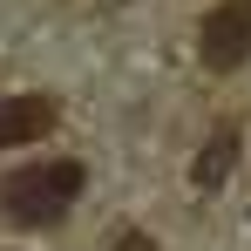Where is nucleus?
I'll list each match as a JSON object with an SVG mask.
<instances>
[{
  "label": "nucleus",
  "instance_id": "f257e3e1",
  "mask_svg": "<svg viewBox=\"0 0 251 251\" xmlns=\"http://www.w3.org/2000/svg\"><path fill=\"white\" fill-rule=\"evenodd\" d=\"M82 197V163H27L14 176H0V210L14 224H61V210Z\"/></svg>",
  "mask_w": 251,
  "mask_h": 251
},
{
  "label": "nucleus",
  "instance_id": "39448f33",
  "mask_svg": "<svg viewBox=\"0 0 251 251\" xmlns=\"http://www.w3.org/2000/svg\"><path fill=\"white\" fill-rule=\"evenodd\" d=\"M109 251H156V238H143V231H129V238H116Z\"/></svg>",
  "mask_w": 251,
  "mask_h": 251
},
{
  "label": "nucleus",
  "instance_id": "7ed1b4c3",
  "mask_svg": "<svg viewBox=\"0 0 251 251\" xmlns=\"http://www.w3.org/2000/svg\"><path fill=\"white\" fill-rule=\"evenodd\" d=\"M61 123L54 95H0V150H21V143H41L48 129Z\"/></svg>",
  "mask_w": 251,
  "mask_h": 251
},
{
  "label": "nucleus",
  "instance_id": "20e7f679",
  "mask_svg": "<svg viewBox=\"0 0 251 251\" xmlns=\"http://www.w3.org/2000/svg\"><path fill=\"white\" fill-rule=\"evenodd\" d=\"M231 163H238V123H217L210 143H204V156H197V190H217L231 176Z\"/></svg>",
  "mask_w": 251,
  "mask_h": 251
},
{
  "label": "nucleus",
  "instance_id": "f03ea898",
  "mask_svg": "<svg viewBox=\"0 0 251 251\" xmlns=\"http://www.w3.org/2000/svg\"><path fill=\"white\" fill-rule=\"evenodd\" d=\"M197 48H204V68L231 75L251 61V0H217L197 27Z\"/></svg>",
  "mask_w": 251,
  "mask_h": 251
}]
</instances>
